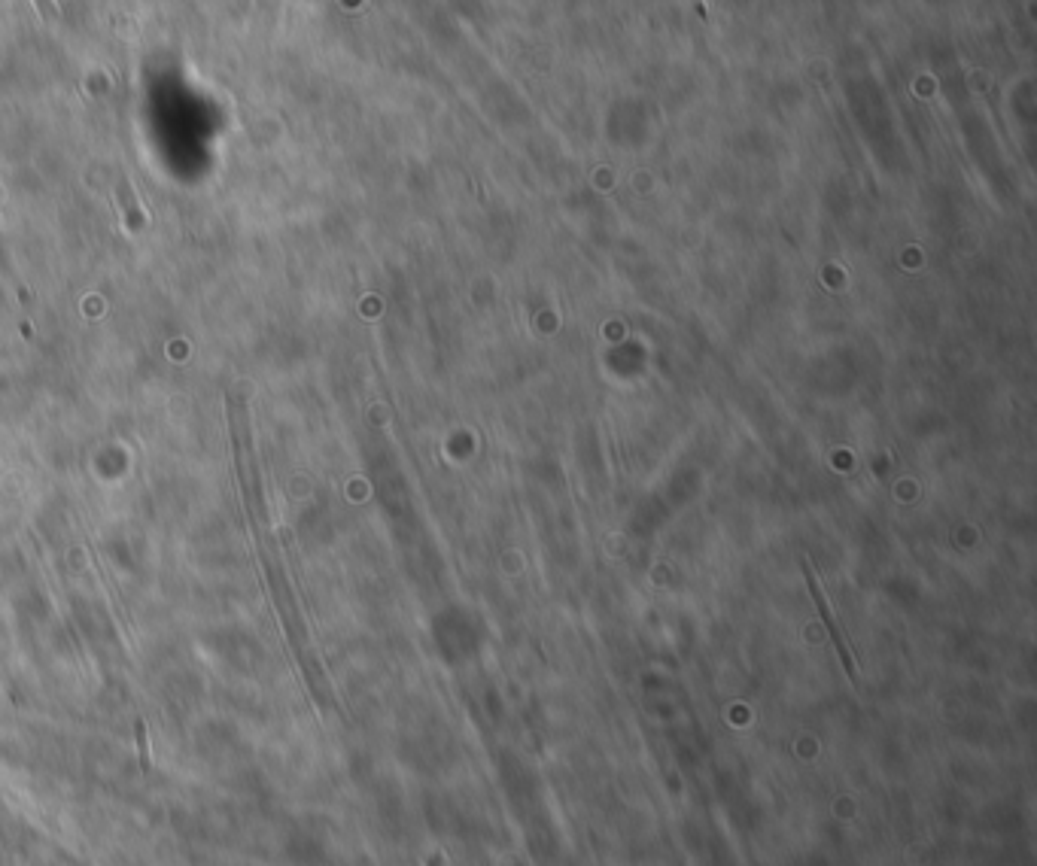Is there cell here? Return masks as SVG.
I'll return each mask as SVG.
<instances>
[{
	"mask_svg": "<svg viewBox=\"0 0 1037 866\" xmlns=\"http://www.w3.org/2000/svg\"><path fill=\"white\" fill-rule=\"evenodd\" d=\"M34 4H37V10H40V16L43 19H58V4H55V0H34Z\"/></svg>",
	"mask_w": 1037,
	"mask_h": 866,
	"instance_id": "cell-2",
	"label": "cell"
},
{
	"mask_svg": "<svg viewBox=\"0 0 1037 866\" xmlns=\"http://www.w3.org/2000/svg\"><path fill=\"white\" fill-rule=\"evenodd\" d=\"M137 745H140V766L146 772V769H150V754H146V727H143V721H137Z\"/></svg>",
	"mask_w": 1037,
	"mask_h": 866,
	"instance_id": "cell-1",
	"label": "cell"
}]
</instances>
